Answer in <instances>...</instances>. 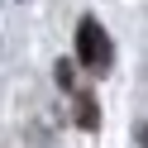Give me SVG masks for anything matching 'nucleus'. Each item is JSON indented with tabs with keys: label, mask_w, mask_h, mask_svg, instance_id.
I'll use <instances>...</instances> for the list:
<instances>
[{
	"label": "nucleus",
	"mask_w": 148,
	"mask_h": 148,
	"mask_svg": "<svg viewBox=\"0 0 148 148\" xmlns=\"http://www.w3.org/2000/svg\"><path fill=\"white\" fill-rule=\"evenodd\" d=\"M77 58H81L86 72H110V62H115L110 34L100 29L96 19H81V24H77Z\"/></svg>",
	"instance_id": "f257e3e1"
},
{
	"label": "nucleus",
	"mask_w": 148,
	"mask_h": 148,
	"mask_svg": "<svg viewBox=\"0 0 148 148\" xmlns=\"http://www.w3.org/2000/svg\"><path fill=\"white\" fill-rule=\"evenodd\" d=\"M72 96H77V124H81V129H96V124H100V115H96V100H91L86 91H72Z\"/></svg>",
	"instance_id": "f03ea898"
},
{
	"label": "nucleus",
	"mask_w": 148,
	"mask_h": 148,
	"mask_svg": "<svg viewBox=\"0 0 148 148\" xmlns=\"http://www.w3.org/2000/svg\"><path fill=\"white\" fill-rule=\"evenodd\" d=\"M143 138H148V129H143Z\"/></svg>",
	"instance_id": "7ed1b4c3"
}]
</instances>
